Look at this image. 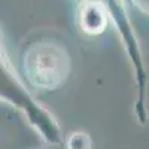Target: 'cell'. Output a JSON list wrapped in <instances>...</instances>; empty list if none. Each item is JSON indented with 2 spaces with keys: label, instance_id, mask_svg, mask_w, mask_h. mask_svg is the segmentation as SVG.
Wrapping results in <instances>:
<instances>
[{
  "label": "cell",
  "instance_id": "cell-3",
  "mask_svg": "<svg viewBox=\"0 0 149 149\" xmlns=\"http://www.w3.org/2000/svg\"><path fill=\"white\" fill-rule=\"evenodd\" d=\"M106 14H107L106 9L97 3L90 2V5H85L79 14V22H81L84 31L102 33L107 24Z\"/></svg>",
  "mask_w": 149,
  "mask_h": 149
},
{
  "label": "cell",
  "instance_id": "cell-1",
  "mask_svg": "<svg viewBox=\"0 0 149 149\" xmlns=\"http://www.w3.org/2000/svg\"><path fill=\"white\" fill-rule=\"evenodd\" d=\"M0 98L22 109L26 115H29V118L36 124V127L40 128V131L46 136L48 140H60L58 127L55 125L52 118H49L46 112L40 109V106H36L33 103L30 95L24 91L21 84L17 81V76L12 73V69L2 49V43H0Z\"/></svg>",
  "mask_w": 149,
  "mask_h": 149
},
{
  "label": "cell",
  "instance_id": "cell-4",
  "mask_svg": "<svg viewBox=\"0 0 149 149\" xmlns=\"http://www.w3.org/2000/svg\"><path fill=\"white\" fill-rule=\"evenodd\" d=\"M133 3H136L139 8H142L143 10H148V0H131Z\"/></svg>",
  "mask_w": 149,
  "mask_h": 149
},
{
  "label": "cell",
  "instance_id": "cell-2",
  "mask_svg": "<svg viewBox=\"0 0 149 149\" xmlns=\"http://www.w3.org/2000/svg\"><path fill=\"white\" fill-rule=\"evenodd\" d=\"M90 2L103 6L107 14L112 15L118 30L121 31L124 40L127 43L128 52L133 58V63L137 64L139 67H142L140 54H139V49H137V42H136V37L133 36V30H131V26L128 22L125 9H124V5H122V0H90Z\"/></svg>",
  "mask_w": 149,
  "mask_h": 149
}]
</instances>
